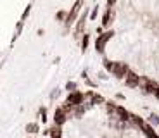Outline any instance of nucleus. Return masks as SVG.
I'll list each match as a JSON object with an SVG mask.
<instances>
[{
    "mask_svg": "<svg viewBox=\"0 0 159 138\" xmlns=\"http://www.w3.org/2000/svg\"><path fill=\"white\" fill-rule=\"evenodd\" d=\"M116 99H119V100H123V99H125V95H123V93H116Z\"/></svg>",
    "mask_w": 159,
    "mask_h": 138,
    "instance_id": "393cba45",
    "label": "nucleus"
},
{
    "mask_svg": "<svg viewBox=\"0 0 159 138\" xmlns=\"http://www.w3.org/2000/svg\"><path fill=\"white\" fill-rule=\"evenodd\" d=\"M140 83V76L137 74V73L133 71H128L126 76H125V85H126L128 88H137Z\"/></svg>",
    "mask_w": 159,
    "mask_h": 138,
    "instance_id": "423d86ee",
    "label": "nucleus"
},
{
    "mask_svg": "<svg viewBox=\"0 0 159 138\" xmlns=\"http://www.w3.org/2000/svg\"><path fill=\"white\" fill-rule=\"evenodd\" d=\"M66 16H68V12L59 11V12L56 14V19H57V21H66Z\"/></svg>",
    "mask_w": 159,
    "mask_h": 138,
    "instance_id": "aec40b11",
    "label": "nucleus"
},
{
    "mask_svg": "<svg viewBox=\"0 0 159 138\" xmlns=\"http://www.w3.org/2000/svg\"><path fill=\"white\" fill-rule=\"evenodd\" d=\"M154 95H156V99L159 100V85H157V88H156V91H154Z\"/></svg>",
    "mask_w": 159,
    "mask_h": 138,
    "instance_id": "a878e982",
    "label": "nucleus"
},
{
    "mask_svg": "<svg viewBox=\"0 0 159 138\" xmlns=\"http://www.w3.org/2000/svg\"><path fill=\"white\" fill-rule=\"evenodd\" d=\"M76 87H78V85H76L75 81H69L68 85H66V90H68V93H71V91H76Z\"/></svg>",
    "mask_w": 159,
    "mask_h": 138,
    "instance_id": "6ab92c4d",
    "label": "nucleus"
},
{
    "mask_svg": "<svg viewBox=\"0 0 159 138\" xmlns=\"http://www.w3.org/2000/svg\"><path fill=\"white\" fill-rule=\"evenodd\" d=\"M88 14H90V12L85 9V12L81 14V16H80L78 23H76V28H75V36H76V38H78V36H81V35H85V24H87Z\"/></svg>",
    "mask_w": 159,
    "mask_h": 138,
    "instance_id": "39448f33",
    "label": "nucleus"
},
{
    "mask_svg": "<svg viewBox=\"0 0 159 138\" xmlns=\"http://www.w3.org/2000/svg\"><path fill=\"white\" fill-rule=\"evenodd\" d=\"M83 100H85V95L81 93V91H71V93H68V99H66V102L69 104V105L73 107H78V105H83Z\"/></svg>",
    "mask_w": 159,
    "mask_h": 138,
    "instance_id": "20e7f679",
    "label": "nucleus"
},
{
    "mask_svg": "<svg viewBox=\"0 0 159 138\" xmlns=\"http://www.w3.org/2000/svg\"><path fill=\"white\" fill-rule=\"evenodd\" d=\"M97 16H99V5H95V7L92 9V12L88 14V19L95 21V19H97Z\"/></svg>",
    "mask_w": 159,
    "mask_h": 138,
    "instance_id": "a211bd4d",
    "label": "nucleus"
},
{
    "mask_svg": "<svg viewBox=\"0 0 159 138\" xmlns=\"http://www.w3.org/2000/svg\"><path fill=\"white\" fill-rule=\"evenodd\" d=\"M149 121H151V122H154L156 126H159V116H156V114H151V118H149Z\"/></svg>",
    "mask_w": 159,
    "mask_h": 138,
    "instance_id": "5701e85b",
    "label": "nucleus"
},
{
    "mask_svg": "<svg viewBox=\"0 0 159 138\" xmlns=\"http://www.w3.org/2000/svg\"><path fill=\"white\" fill-rule=\"evenodd\" d=\"M31 9H33V2H30V4L24 7V12H23V16H21V21H23V23L28 19V16H30V12H31Z\"/></svg>",
    "mask_w": 159,
    "mask_h": 138,
    "instance_id": "dca6fc26",
    "label": "nucleus"
},
{
    "mask_svg": "<svg viewBox=\"0 0 159 138\" xmlns=\"http://www.w3.org/2000/svg\"><path fill=\"white\" fill-rule=\"evenodd\" d=\"M26 133H30V135L40 133V126L36 124V122H30V124H26Z\"/></svg>",
    "mask_w": 159,
    "mask_h": 138,
    "instance_id": "4468645a",
    "label": "nucleus"
},
{
    "mask_svg": "<svg viewBox=\"0 0 159 138\" xmlns=\"http://www.w3.org/2000/svg\"><path fill=\"white\" fill-rule=\"evenodd\" d=\"M139 87L142 88L145 93H154L156 88H157V83H156V81H151V79H145V78H140Z\"/></svg>",
    "mask_w": 159,
    "mask_h": 138,
    "instance_id": "0eeeda50",
    "label": "nucleus"
},
{
    "mask_svg": "<svg viewBox=\"0 0 159 138\" xmlns=\"http://www.w3.org/2000/svg\"><path fill=\"white\" fill-rule=\"evenodd\" d=\"M48 135H50V138H62V130H61V126L54 124V126L48 130Z\"/></svg>",
    "mask_w": 159,
    "mask_h": 138,
    "instance_id": "f8f14e48",
    "label": "nucleus"
},
{
    "mask_svg": "<svg viewBox=\"0 0 159 138\" xmlns=\"http://www.w3.org/2000/svg\"><path fill=\"white\" fill-rule=\"evenodd\" d=\"M66 119H68V114L64 112L62 107L56 109V112H54V122H56L57 126H62L64 122H66Z\"/></svg>",
    "mask_w": 159,
    "mask_h": 138,
    "instance_id": "6e6552de",
    "label": "nucleus"
},
{
    "mask_svg": "<svg viewBox=\"0 0 159 138\" xmlns=\"http://www.w3.org/2000/svg\"><path fill=\"white\" fill-rule=\"evenodd\" d=\"M40 118H42L43 124L47 122V109H45V107H42V109H40Z\"/></svg>",
    "mask_w": 159,
    "mask_h": 138,
    "instance_id": "412c9836",
    "label": "nucleus"
},
{
    "mask_svg": "<svg viewBox=\"0 0 159 138\" xmlns=\"http://www.w3.org/2000/svg\"><path fill=\"white\" fill-rule=\"evenodd\" d=\"M142 131H143L145 135H147V138H159V136H157V133L154 131V128H152L151 124H149V122H143V124H142Z\"/></svg>",
    "mask_w": 159,
    "mask_h": 138,
    "instance_id": "9b49d317",
    "label": "nucleus"
},
{
    "mask_svg": "<svg viewBox=\"0 0 159 138\" xmlns=\"http://www.w3.org/2000/svg\"><path fill=\"white\" fill-rule=\"evenodd\" d=\"M112 36H114V31H111V29L97 36V40H95V50L99 52V54H104V50H106V43H107Z\"/></svg>",
    "mask_w": 159,
    "mask_h": 138,
    "instance_id": "7ed1b4c3",
    "label": "nucleus"
},
{
    "mask_svg": "<svg viewBox=\"0 0 159 138\" xmlns=\"http://www.w3.org/2000/svg\"><path fill=\"white\" fill-rule=\"evenodd\" d=\"M116 4V0H107V7H111L112 9V5Z\"/></svg>",
    "mask_w": 159,
    "mask_h": 138,
    "instance_id": "b1692460",
    "label": "nucleus"
},
{
    "mask_svg": "<svg viewBox=\"0 0 159 138\" xmlns=\"http://www.w3.org/2000/svg\"><path fill=\"white\" fill-rule=\"evenodd\" d=\"M59 93H61V90H59V88H54V90L50 91V99H52V100H56L57 97H59Z\"/></svg>",
    "mask_w": 159,
    "mask_h": 138,
    "instance_id": "4be33fe9",
    "label": "nucleus"
},
{
    "mask_svg": "<svg viewBox=\"0 0 159 138\" xmlns=\"http://www.w3.org/2000/svg\"><path fill=\"white\" fill-rule=\"evenodd\" d=\"M114 114L119 118V121H121V122L130 121V112H128L125 107H116V112H114Z\"/></svg>",
    "mask_w": 159,
    "mask_h": 138,
    "instance_id": "1a4fd4ad",
    "label": "nucleus"
},
{
    "mask_svg": "<svg viewBox=\"0 0 159 138\" xmlns=\"http://www.w3.org/2000/svg\"><path fill=\"white\" fill-rule=\"evenodd\" d=\"M112 14H114V11H112L111 7H107V11L104 12V16H102V28H107L109 24H111V21H112Z\"/></svg>",
    "mask_w": 159,
    "mask_h": 138,
    "instance_id": "9d476101",
    "label": "nucleus"
},
{
    "mask_svg": "<svg viewBox=\"0 0 159 138\" xmlns=\"http://www.w3.org/2000/svg\"><path fill=\"white\" fill-rule=\"evenodd\" d=\"M130 121L135 122V126H139V128H142V124L145 122L142 118H139V116H135V114H130Z\"/></svg>",
    "mask_w": 159,
    "mask_h": 138,
    "instance_id": "f3484780",
    "label": "nucleus"
},
{
    "mask_svg": "<svg viewBox=\"0 0 159 138\" xmlns=\"http://www.w3.org/2000/svg\"><path fill=\"white\" fill-rule=\"evenodd\" d=\"M23 26H24V23H23V21H19V23L16 24V33L12 35V40H11V43H14V42H16V40H17V38H19V36H21V33H23Z\"/></svg>",
    "mask_w": 159,
    "mask_h": 138,
    "instance_id": "ddd939ff",
    "label": "nucleus"
},
{
    "mask_svg": "<svg viewBox=\"0 0 159 138\" xmlns=\"http://www.w3.org/2000/svg\"><path fill=\"white\" fill-rule=\"evenodd\" d=\"M83 2L85 0H76L75 4H73L71 11L68 12V16H66V21H64V24H66V28L71 26V23H75L76 17H78V12L81 11V7H83Z\"/></svg>",
    "mask_w": 159,
    "mask_h": 138,
    "instance_id": "f03ea898",
    "label": "nucleus"
},
{
    "mask_svg": "<svg viewBox=\"0 0 159 138\" xmlns=\"http://www.w3.org/2000/svg\"><path fill=\"white\" fill-rule=\"evenodd\" d=\"M104 66H106V69H107V71L118 79H123L125 76H126V73L130 71V67H128L126 64H123V62H111V60H107V59H104Z\"/></svg>",
    "mask_w": 159,
    "mask_h": 138,
    "instance_id": "f257e3e1",
    "label": "nucleus"
},
{
    "mask_svg": "<svg viewBox=\"0 0 159 138\" xmlns=\"http://www.w3.org/2000/svg\"><path fill=\"white\" fill-rule=\"evenodd\" d=\"M88 42H90V35H88V33H85V35L81 36V43H80V47H81V52H87Z\"/></svg>",
    "mask_w": 159,
    "mask_h": 138,
    "instance_id": "2eb2a0df",
    "label": "nucleus"
}]
</instances>
